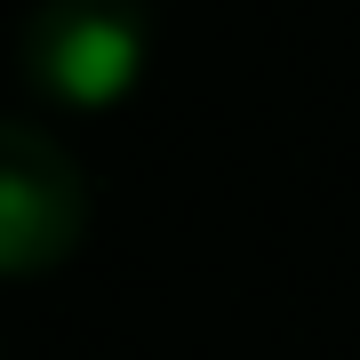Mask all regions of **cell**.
Returning a JSON list of instances; mask_svg holds the SVG:
<instances>
[{
    "instance_id": "obj_2",
    "label": "cell",
    "mask_w": 360,
    "mask_h": 360,
    "mask_svg": "<svg viewBox=\"0 0 360 360\" xmlns=\"http://www.w3.org/2000/svg\"><path fill=\"white\" fill-rule=\"evenodd\" d=\"M89 240V176L32 120H0V281H40Z\"/></svg>"
},
{
    "instance_id": "obj_1",
    "label": "cell",
    "mask_w": 360,
    "mask_h": 360,
    "mask_svg": "<svg viewBox=\"0 0 360 360\" xmlns=\"http://www.w3.org/2000/svg\"><path fill=\"white\" fill-rule=\"evenodd\" d=\"M144 8L136 0H40L16 32V72L40 104L112 112L144 80Z\"/></svg>"
}]
</instances>
